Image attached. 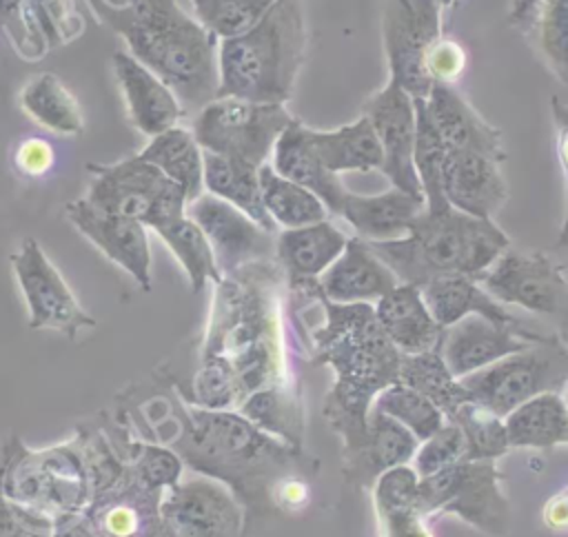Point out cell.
Returning <instances> with one entry per match:
<instances>
[{
    "mask_svg": "<svg viewBox=\"0 0 568 537\" xmlns=\"http://www.w3.org/2000/svg\"><path fill=\"white\" fill-rule=\"evenodd\" d=\"M118 422L138 439L169 446L191 473L224 484L248 521L277 510V488L288 477L317 473L315 457L257 428L237 411L189 404L178 388H153L126 397Z\"/></svg>",
    "mask_w": 568,
    "mask_h": 537,
    "instance_id": "1",
    "label": "cell"
},
{
    "mask_svg": "<svg viewBox=\"0 0 568 537\" xmlns=\"http://www.w3.org/2000/svg\"><path fill=\"white\" fill-rule=\"evenodd\" d=\"M266 262L242 266L215 282L211 315L191 386L180 395L211 411H237L255 391L286 386L288 373Z\"/></svg>",
    "mask_w": 568,
    "mask_h": 537,
    "instance_id": "2",
    "label": "cell"
},
{
    "mask_svg": "<svg viewBox=\"0 0 568 537\" xmlns=\"http://www.w3.org/2000/svg\"><path fill=\"white\" fill-rule=\"evenodd\" d=\"M324 324L311 331V357L333 371L324 419L342 437V453L359 446L377 393L397 382L402 353L382 331L371 304L324 297Z\"/></svg>",
    "mask_w": 568,
    "mask_h": 537,
    "instance_id": "3",
    "label": "cell"
},
{
    "mask_svg": "<svg viewBox=\"0 0 568 537\" xmlns=\"http://www.w3.org/2000/svg\"><path fill=\"white\" fill-rule=\"evenodd\" d=\"M102 16L124 36L129 53L149 67L186 109L217 98V36L178 0L104 4Z\"/></svg>",
    "mask_w": 568,
    "mask_h": 537,
    "instance_id": "4",
    "label": "cell"
},
{
    "mask_svg": "<svg viewBox=\"0 0 568 537\" xmlns=\"http://www.w3.org/2000/svg\"><path fill=\"white\" fill-rule=\"evenodd\" d=\"M366 244L399 284L422 286L444 275L477 280L508 251L510 240L493 220L466 215L448 204L424 209L404 237Z\"/></svg>",
    "mask_w": 568,
    "mask_h": 537,
    "instance_id": "5",
    "label": "cell"
},
{
    "mask_svg": "<svg viewBox=\"0 0 568 537\" xmlns=\"http://www.w3.org/2000/svg\"><path fill=\"white\" fill-rule=\"evenodd\" d=\"M304 47L300 0H275L253 27L217 40V98L286 104Z\"/></svg>",
    "mask_w": 568,
    "mask_h": 537,
    "instance_id": "6",
    "label": "cell"
},
{
    "mask_svg": "<svg viewBox=\"0 0 568 537\" xmlns=\"http://www.w3.org/2000/svg\"><path fill=\"white\" fill-rule=\"evenodd\" d=\"M0 495L51 524L84 513L91 482L78 437L31 448L9 435L0 448Z\"/></svg>",
    "mask_w": 568,
    "mask_h": 537,
    "instance_id": "7",
    "label": "cell"
},
{
    "mask_svg": "<svg viewBox=\"0 0 568 537\" xmlns=\"http://www.w3.org/2000/svg\"><path fill=\"white\" fill-rule=\"evenodd\" d=\"M415 510L422 517L453 513L493 537H501L510 528V506L501 493L495 459H462L419 477Z\"/></svg>",
    "mask_w": 568,
    "mask_h": 537,
    "instance_id": "8",
    "label": "cell"
},
{
    "mask_svg": "<svg viewBox=\"0 0 568 537\" xmlns=\"http://www.w3.org/2000/svg\"><path fill=\"white\" fill-rule=\"evenodd\" d=\"M293 120L282 102L215 98L197 111L191 133L202 151L260 169Z\"/></svg>",
    "mask_w": 568,
    "mask_h": 537,
    "instance_id": "9",
    "label": "cell"
},
{
    "mask_svg": "<svg viewBox=\"0 0 568 537\" xmlns=\"http://www.w3.org/2000/svg\"><path fill=\"white\" fill-rule=\"evenodd\" d=\"M470 402L506 417L535 395L559 393L568 382V351L559 342L535 344L459 379Z\"/></svg>",
    "mask_w": 568,
    "mask_h": 537,
    "instance_id": "10",
    "label": "cell"
},
{
    "mask_svg": "<svg viewBox=\"0 0 568 537\" xmlns=\"http://www.w3.org/2000/svg\"><path fill=\"white\" fill-rule=\"evenodd\" d=\"M93 180L87 200L104 211L142 222L149 229L186 213V193L160 169L140 155L113 162L89 164Z\"/></svg>",
    "mask_w": 568,
    "mask_h": 537,
    "instance_id": "11",
    "label": "cell"
},
{
    "mask_svg": "<svg viewBox=\"0 0 568 537\" xmlns=\"http://www.w3.org/2000/svg\"><path fill=\"white\" fill-rule=\"evenodd\" d=\"M477 282L501 304L552 320L568 351V275L544 253L506 251Z\"/></svg>",
    "mask_w": 568,
    "mask_h": 537,
    "instance_id": "12",
    "label": "cell"
},
{
    "mask_svg": "<svg viewBox=\"0 0 568 537\" xmlns=\"http://www.w3.org/2000/svg\"><path fill=\"white\" fill-rule=\"evenodd\" d=\"M166 537H246V517L237 497L217 479L184 473L160 497Z\"/></svg>",
    "mask_w": 568,
    "mask_h": 537,
    "instance_id": "13",
    "label": "cell"
},
{
    "mask_svg": "<svg viewBox=\"0 0 568 537\" xmlns=\"http://www.w3.org/2000/svg\"><path fill=\"white\" fill-rule=\"evenodd\" d=\"M442 36V4L437 0H386L382 38L393 78L410 98L426 100L430 80L424 71L428 47Z\"/></svg>",
    "mask_w": 568,
    "mask_h": 537,
    "instance_id": "14",
    "label": "cell"
},
{
    "mask_svg": "<svg viewBox=\"0 0 568 537\" xmlns=\"http://www.w3.org/2000/svg\"><path fill=\"white\" fill-rule=\"evenodd\" d=\"M11 268L27 302L29 328L58 331L75 340L80 331L95 326V320L80 306L60 271L33 237H27L11 255Z\"/></svg>",
    "mask_w": 568,
    "mask_h": 537,
    "instance_id": "15",
    "label": "cell"
},
{
    "mask_svg": "<svg viewBox=\"0 0 568 537\" xmlns=\"http://www.w3.org/2000/svg\"><path fill=\"white\" fill-rule=\"evenodd\" d=\"M186 215L209 240L220 275L255 262H268L275 255V233L222 197L204 191L186 204Z\"/></svg>",
    "mask_w": 568,
    "mask_h": 537,
    "instance_id": "16",
    "label": "cell"
},
{
    "mask_svg": "<svg viewBox=\"0 0 568 537\" xmlns=\"http://www.w3.org/2000/svg\"><path fill=\"white\" fill-rule=\"evenodd\" d=\"M559 342L519 324H501L481 315H466L444 328L439 355L453 377L462 379L506 355L526 351L535 344Z\"/></svg>",
    "mask_w": 568,
    "mask_h": 537,
    "instance_id": "17",
    "label": "cell"
},
{
    "mask_svg": "<svg viewBox=\"0 0 568 537\" xmlns=\"http://www.w3.org/2000/svg\"><path fill=\"white\" fill-rule=\"evenodd\" d=\"M364 115L382 146L384 162L379 171L395 189L424 200L413 166L415 100L393 78H388V82L364 102Z\"/></svg>",
    "mask_w": 568,
    "mask_h": 537,
    "instance_id": "18",
    "label": "cell"
},
{
    "mask_svg": "<svg viewBox=\"0 0 568 537\" xmlns=\"http://www.w3.org/2000/svg\"><path fill=\"white\" fill-rule=\"evenodd\" d=\"M67 217L91 244L126 271L142 291H151V246L142 222L104 211L87 197L69 202Z\"/></svg>",
    "mask_w": 568,
    "mask_h": 537,
    "instance_id": "19",
    "label": "cell"
},
{
    "mask_svg": "<svg viewBox=\"0 0 568 537\" xmlns=\"http://www.w3.org/2000/svg\"><path fill=\"white\" fill-rule=\"evenodd\" d=\"M499 164L481 153L448 149L442 169L446 202L466 215L493 220L508 200V186Z\"/></svg>",
    "mask_w": 568,
    "mask_h": 537,
    "instance_id": "20",
    "label": "cell"
},
{
    "mask_svg": "<svg viewBox=\"0 0 568 537\" xmlns=\"http://www.w3.org/2000/svg\"><path fill=\"white\" fill-rule=\"evenodd\" d=\"M113 69L120 82L129 118L138 131L153 138L160 131L175 126L184 115L178 95L129 51L113 53Z\"/></svg>",
    "mask_w": 568,
    "mask_h": 537,
    "instance_id": "21",
    "label": "cell"
},
{
    "mask_svg": "<svg viewBox=\"0 0 568 537\" xmlns=\"http://www.w3.org/2000/svg\"><path fill=\"white\" fill-rule=\"evenodd\" d=\"M326 300L337 304H371L390 293L399 280L359 237H348L342 255L317 277Z\"/></svg>",
    "mask_w": 568,
    "mask_h": 537,
    "instance_id": "22",
    "label": "cell"
},
{
    "mask_svg": "<svg viewBox=\"0 0 568 537\" xmlns=\"http://www.w3.org/2000/svg\"><path fill=\"white\" fill-rule=\"evenodd\" d=\"M424 104L448 149L481 153L497 162L506 160L501 131L488 124L453 84H433Z\"/></svg>",
    "mask_w": 568,
    "mask_h": 537,
    "instance_id": "23",
    "label": "cell"
},
{
    "mask_svg": "<svg viewBox=\"0 0 568 537\" xmlns=\"http://www.w3.org/2000/svg\"><path fill=\"white\" fill-rule=\"evenodd\" d=\"M417 446L408 428L371 406L364 439L344 453V475L353 486H373L382 473L408 464Z\"/></svg>",
    "mask_w": 568,
    "mask_h": 537,
    "instance_id": "24",
    "label": "cell"
},
{
    "mask_svg": "<svg viewBox=\"0 0 568 537\" xmlns=\"http://www.w3.org/2000/svg\"><path fill=\"white\" fill-rule=\"evenodd\" d=\"M271 166L286 180L313 191L324 202L326 211L337 215L348 189L322 164L311 142V129L302 120H293L282 131L271 153Z\"/></svg>",
    "mask_w": 568,
    "mask_h": 537,
    "instance_id": "25",
    "label": "cell"
},
{
    "mask_svg": "<svg viewBox=\"0 0 568 537\" xmlns=\"http://www.w3.org/2000/svg\"><path fill=\"white\" fill-rule=\"evenodd\" d=\"M424 209L426 202L422 197L393 186L377 195H357L346 191L337 215L353 226L359 240L386 242L404 237Z\"/></svg>",
    "mask_w": 568,
    "mask_h": 537,
    "instance_id": "26",
    "label": "cell"
},
{
    "mask_svg": "<svg viewBox=\"0 0 568 537\" xmlns=\"http://www.w3.org/2000/svg\"><path fill=\"white\" fill-rule=\"evenodd\" d=\"M375 317L402 355H415L439 346L444 328L426 308L419 286L397 284L373 306Z\"/></svg>",
    "mask_w": 568,
    "mask_h": 537,
    "instance_id": "27",
    "label": "cell"
},
{
    "mask_svg": "<svg viewBox=\"0 0 568 537\" xmlns=\"http://www.w3.org/2000/svg\"><path fill=\"white\" fill-rule=\"evenodd\" d=\"M346 233L333 222L282 229L275 237V257L291 282L317 280L346 249Z\"/></svg>",
    "mask_w": 568,
    "mask_h": 537,
    "instance_id": "28",
    "label": "cell"
},
{
    "mask_svg": "<svg viewBox=\"0 0 568 537\" xmlns=\"http://www.w3.org/2000/svg\"><path fill=\"white\" fill-rule=\"evenodd\" d=\"M422 300L435 322L446 328L466 315H481L501 324H519V320L495 300L477 280L468 275H444L419 286Z\"/></svg>",
    "mask_w": 568,
    "mask_h": 537,
    "instance_id": "29",
    "label": "cell"
},
{
    "mask_svg": "<svg viewBox=\"0 0 568 537\" xmlns=\"http://www.w3.org/2000/svg\"><path fill=\"white\" fill-rule=\"evenodd\" d=\"M510 448H552L568 444V404L555 393H541L504 417Z\"/></svg>",
    "mask_w": 568,
    "mask_h": 537,
    "instance_id": "30",
    "label": "cell"
},
{
    "mask_svg": "<svg viewBox=\"0 0 568 537\" xmlns=\"http://www.w3.org/2000/svg\"><path fill=\"white\" fill-rule=\"evenodd\" d=\"M311 142L322 164L335 175L348 171H379L384 162L379 140L366 115L333 131L311 129Z\"/></svg>",
    "mask_w": 568,
    "mask_h": 537,
    "instance_id": "31",
    "label": "cell"
},
{
    "mask_svg": "<svg viewBox=\"0 0 568 537\" xmlns=\"http://www.w3.org/2000/svg\"><path fill=\"white\" fill-rule=\"evenodd\" d=\"M204 162V191L226 200L229 204L244 211L251 220H255L266 231L275 233V224L268 217L264 204H262V191H260V169L248 166L237 160H229L209 151H202Z\"/></svg>",
    "mask_w": 568,
    "mask_h": 537,
    "instance_id": "32",
    "label": "cell"
},
{
    "mask_svg": "<svg viewBox=\"0 0 568 537\" xmlns=\"http://www.w3.org/2000/svg\"><path fill=\"white\" fill-rule=\"evenodd\" d=\"M138 155L182 186L189 202L204 193L202 149L189 129L175 124L160 131Z\"/></svg>",
    "mask_w": 568,
    "mask_h": 537,
    "instance_id": "33",
    "label": "cell"
},
{
    "mask_svg": "<svg viewBox=\"0 0 568 537\" xmlns=\"http://www.w3.org/2000/svg\"><path fill=\"white\" fill-rule=\"evenodd\" d=\"M20 107L36 124L58 135H78L84 126L75 98L53 73L31 78L20 89Z\"/></svg>",
    "mask_w": 568,
    "mask_h": 537,
    "instance_id": "34",
    "label": "cell"
},
{
    "mask_svg": "<svg viewBox=\"0 0 568 537\" xmlns=\"http://www.w3.org/2000/svg\"><path fill=\"white\" fill-rule=\"evenodd\" d=\"M262 204L275 226L297 229L328 217L324 202L308 189L280 175L268 162L260 166Z\"/></svg>",
    "mask_w": 568,
    "mask_h": 537,
    "instance_id": "35",
    "label": "cell"
},
{
    "mask_svg": "<svg viewBox=\"0 0 568 537\" xmlns=\"http://www.w3.org/2000/svg\"><path fill=\"white\" fill-rule=\"evenodd\" d=\"M397 382L404 386H410L413 391L428 397L444 413L446 419L462 404L470 402L468 391L446 368V364L439 355V346L433 351L415 353V355H402Z\"/></svg>",
    "mask_w": 568,
    "mask_h": 537,
    "instance_id": "36",
    "label": "cell"
},
{
    "mask_svg": "<svg viewBox=\"0 0 568 537\" xmlns=\"http://www.w3.org/2000/svg\"><path fill=\"white\" fill-rule=\"evenodd\" d=\"M153 231L184 268L193 293H200L206 282H220L222 275L217 271L211 244L186 213L158 224Z\"/></svg>",
    "mask_w": 568,
    "mask_h": 537,
    "instance_id": "37",
    "label": "cell"
},
{
    "mask_svg": "<svg viewBox=\"0 0 568 537\" xmlns=\"http://www.w3.org/2000/svg\"><path fill=\"white\" fill-rule=\"evenodd\" d=\"M237 413L253 422L257 428L284 439L291 446L302 448L304 437V415L300 397L286 386H268L251 393L240 406Z\"/></svg>",
    "mask_w": 568,
    "mask_h": 537,
    "instance_id": "38",
    "label": "cell"
},
{
    "mask_svg": "<svg viewBox=\"0 0 568 537\" xmlns=\"http://www.w3.org/2000/svg\"><path fill=\"white\" fill-rule=\"evenodd\" d=\"M415 100V98H413ZM448 146L437 133L433 120L428 118L424 100H415V146H413V166L424 193L426 209L448 206L442 191V169Z\"/></svg>",
    "mask_w": 568,
    "mask_h": 537,
    "instance_id": "39",
    "label": "cell"
},
{
    "mask_svg": "<svg viewBox=\"0 0 568 537\" xmlns=\"http://www.w3.org/2000/svg\"><path fill=\"white\" fill-rule=\"evenodd\" d=\"M373 408L399 422L417 437V442L430 437L446 422L444 413L428 397L399 382L382 388L373 399Z\"/></svg>",
    "mask_w": 568,
    "mask_h": 537,
    "instance_id": "40",
    "label": "cell"
},
{
    "mask_svg": "<svg viewBox=\"0 0 568 537\" xmlns=\"http://www.w3.org/2000/svg\"><path fill=\"white\" fill-rule=\"evenodd\" d=\"M464 435L466 462H481V459H497L510 450L504 417L493 415L490 411L477 406L475 402L462 404L450 417Z\"/></svg>",
    "mask_w": 568,
    "mask_h": 537,
    "instance_id": "41",
    "label": "cell"
},
{
    "mask_svg": "<svg viewBox=\"0 0 568 537\" xmlns=\"http://www.w3.org/2000/svg\"><path fill=\"white\" fill-rule=\"evenodd\" d=\"M275 0H191L195 18L217 38H229L253 27Z\"/></svg>",
    "mask_w": 568,
    "mask_h": 537,
    "instance_id": "42",
    "label": "cell"
},
{
    "mask_svg": "<svg viewBox=\"0 0 568 537\" xmlns=\"http://www.w3.org/2000/svg\"><path fill=\"white\" fill-rule=\"evenodd\" d=\"M532 27L548 67L568 87V0H539Z\"/></svg>",
    "mask_w": 568,
    "mask_h": 537,
    "instance_id": "43",
    "label": "cell"
},
{
    "mask_svg": "<svg viewBox=\"0 0 568 537\" xmlns=\"http://www.w3.org/2000/svg\"><path fill=\"white\" fill-rule=\"evenodd\" d=\"M466 444L459 426L450 419H446L430 437L419 442L415 455H413V470L417 477L433 475L446 466H453L464 459Z\"/></svg>",
    "mask_w": 568,
    "mask_h": 537,
    "instance_id": "44",
    "label": "cell"
},
{
    "mask_svg": "<svg viewBox=\"0 0 568 537\" xmlns=\"http://www.w3.org/2000/svg\"><path fill=\"white\" fill-rule=\"evenodd\" d=\"M466 67V51L459 42L439 36L426 51L424 71L430 84H453Z\"/></svg>",
    "mask_w": 568,
    "mask_h": 537,
    "instance_id": "45",
    "label": "cell"
},
{
    "mask_svg": "<svg viewBox=\"0 0 568 537\" xmlns=\"http://www.w3.org/2000/svg\"><path fill=\"white\" fill-rule=\"evenodd\" d=\"M53 524L0 495V537H51Z\"/></svg>",
    "mask_w": 568,
    "mask_h": 537,
    "instance_id": "46",
    "label": "cell"
},
{
    "mask_svg": "<svg viewBox=\"0 0 568 537\" xmlns=\"http://www.w3.org/2000/svg\"><path fill=\"white\" fill-rule=\"evenodd\" d=\"M382 524V537H430L424 526V517L415 508L377 510Z\"/></svg>",
    "mask_w": 568,
    "mask_h": 537,
    "instance_id": "47",
    "label": "cell"
},
{
    "mask_svg": "<svg viewBox=\"0 0 568 537\" xmlns=\"http://www.w3.org/2000/svg\"><path fill=\"white\" fill-rule=\"evenodd\" d=\"M16 164L29 175H42L53 164V149L44 140L29 138L18 146Z\"/></svg>",
    "mask_w": 568,
    "mask_h": 537,
    "instance_id": "48",
    "label": "cell"
},
{
    "mask_svg": "<svg viewBox=\"0 0 568 537\" xmlns=\"http://www.w3.org/2000/svg\"><path fill=\"white\" fill-rule=\"evenodd\" d=\"M552 109H555V118H557V126H559V142H557L559 160H561V166L566 173V217H564V226L559 233V246H568V109L559 107L557 100L552 102Z\"/></svg>",
    "mask_w": 568,
    "mask_h": 537,
    "instance_id": "49",
    "label": "cell"
},
{
    "mask_svg": "<svg viewBox=\"0 0 568 537\" xmlns=\"http://www.w3.org/2000/svg\"><path fill=\"white\" fill-rule=\"evenodd\" d=\"M51 537H98V535H95L93 526L89 524L87 515L80 513V515H67V517L53 521Z\"/></svg>",
    "mask_w": 568,
    "mask_h": 537,
    "instance_id": "50",
    "label": "cell"
},
{
    "mask_svg": "<svg viewBox=\"0 0 568 537\" xmlns=\"http://www.w3.org/2000/svg\"><path fill=\"white\" fill-rule=\"evenodd\" d=\"M537 9H539V0H515L510 7L508 20H510V24L528 31L535 24Z\"/></svg>",
    "mask_w": 568,
    "mask_h": 537,
    "instance_id": "51",
    "label": "cell"
},
{
    "mask_svg": "<svg viewBox=\"0 0 568 537\" xmlns=\"http://www.w3.org/2000/svg\"><path fill=\"white\" fill-rule=\"evenodd\" d=\"M544 517H546V524H548V526H552V528H566V526H568V493H566L564 497H555V499L548 504Z\"/></svg>",
    "mask_w": 568,
    "mask_h": 537,
    "instance_id": "52",
    "label": "cell"
},
{
    "mask_svg": "<svg viewBox=\"0 0 568 537\" xmlns=\"http://www.w3.org/2000/svg\"><path fill=\"white\" fill-rule=\"evenodd\" d=\"M566 388H568V382H566ZM566 404H568V399H566Z\"/></svg>",
    "mask_w": 568,
    "mask_h": 537,
    "instance_id": "53",
    "label": "cell"
}]
</instances>
